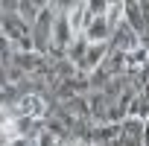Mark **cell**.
I'll return each mask as SVG.
<instances>
[{
    "label": "cell",
    "mask_w": 149,
    "mask_h": 146,
    "mask_svg": "<svg viewBox=\"0 0 149 146\" xmlns=\"http://www.w3.org/2000/svg\"><path fill=\"white\" fill-rule=\"evenodd\" d=\"M88 9H91V12H94V15H102V12H105V9H108V6H105V3H91V6H88Z\"/></svg>",
    "instance_id": "cell-16"
},
{
    "label": "cell",
    "mask_w": 149,
    "mask_h": 146,
    "mask_svg": "<svg viewBox=\"0 0 149 146\" xmlns=\"http://www.w3.org/2000/svg\"><path fill=\"white\" fill-rule=\"evenodd\" d=\"M132 47H137V38H134V32H132L126 24H120V26L114 29V53L129 56V53H132Z\"/></svg>",
    "instance_id": "cell-2"
},
{
    "label": "cell",
    "mask_w": 149,
    "mask_h": 146,
    "mask_svg": "<svg viewBox=\"0 0 149 146\" xmlns=\"http://www.w3.org/2000/svg\"><path fill=\"white\" fill-rule=\"evenodd\" d=\"M126 12H129V21L134 24V29L143 32V15H140V6H137V3H126Z\"/></svg>",
    "instance_id": "cell-9"
},
{
    "label": "cell",
    "mask_w": 149,
    "mask_h": 146,
    "mask_svg": "<svg viewBox=\"0 0 149 146\" xmlns=\"http://www.w3.org/2000/svg\"><path fill=\"white\" fill-rule=\"evenodd\" d=\"M18 67L44 73V61H41V56H35V53H21V56H18Z\"/></svg>",
    "instance_id": "cell-6"
},
{
    "label": "cell",
    "mask_w": 149,
    "mask_h": 146,
    "mask_svg": "<svg viewBox=\"0 0 149 146\" xmlns=\"http://www.w3.org/2000/svg\"><path fill=\"white\" fill-rule=\"evenodd\" d=\"M47 111V105H44V99L38 97V94H29V97H21L18 99V105L12 108V114L21 120V117H32V120H38L41 114Z\"/></svg>",
    "instance_id": "cell-1"
},
{
    "label": "cell",
    "mask_w": 149,
    "mask_h": 146,
    "mask_svg": "<svg viewBox=\"0 0 149 146\" xmlns=\"http://www.w3.org/2000/svg\"><path fill=\"white\" fill-rule=\"evenodd\" d=\"M61 140H64V137H56V134H50V131L41 134V146H61Z\"/></svg>",
    "instance_id": "cell-14"
},
{
    "label": "cell",
    "mask_w": 149,
    "mask_h": 146,
    "mask_svg": "<svg viewBox=\"0 0 149 146\" xmlns=\"http://www.w3.org/2000/svg\"><path fill=\"white\" fill-rule=\"evenodd\" d=\"M91 114H94V117H105V94H97V97H94Z\"/></svg>",
    "instance_id": "cell-12"
},
{
    "label": "cell",
    "mask_w": 149,
    "mask_h": 146,
    "mask_svg": "<svg viewBox=\"0 0 149 146\" xmlns=\"http://www.w3.org/2000/svg\"><path fill=\"white\" fill-rule=\"evenodd\" d=\"M6 129V114H0V131Z\"/></svg>",
    "instance_id": "cell-18"
},
{
    "label": "cell",
    "mask_w": 149,
    "mask_h": 146,
    "mask_svg": "<svg viewBox=\"0 0 149 146\" xmlns=\"http://www.w3.org/2000/svg\"><path fill=\"white\" fill-rule=\"evenodd\" d=\"M137 114H149V94H140V97L134 99V108H132V117H137Z\"/></svg>",
    "instance_id": "cell-10"
},
{
    "label": "cell",
    "mask_w": 149,
    "mask_h": 146,
    "mask_svg": "<svg viewBox=\"0 0 149 146\" xmlns=\"http://www.w3.org/2000/svg\"><path fill=\"white\" fill-rule=\"evenodd\" d=\"M6 47H9V41H6L3 32H0V56H6Z\"/></svg>",
    "instance_id": "cell-17"
},
{
    "label": "cell",
    "mask_w": 149,
    "mask_h": 146,
    "mask_svg": "<svg viewBox=\"0 0 149 146\" xmlns=\"http://www.w3.org/2000/svg\"><path fill=\"white\" fill-rule=\"evenodd\" d=\"M100 61H105V44H94V47L85 53V58H82V67H97Z\"/></svg>",
    "instance_id": "cell-5"
},
{
    "label": "cell",
    "mask_w": 149,
    "mask_h": 146,
    "mask_svg": "<svg viewBox=\"0 0 149 146\" xmlns=\"http://www.w3.org/2000/svg\"><path fill=\"white\" fill-rule=\"evenodd\" d=\"M3 29H6V32H9V35H12L15 41H24V38H26V26H24V24H21L18 18H12V15H9V18L3 21Z\"/></svg>",
    "instance_id": "cell-7"
},
{
    "label": "cell",
    "mask_w": 149,
    "mask_h": 146,
    "mask_svg": "<svg viewBox=\"0 0 149 146\" xmlns=\"http://www.w3.org/2000/svg\"><path fill=\"white\" fill-rule=\"evenodd\" d=\"M50 26H53V12H41L38 21H35V44L38 50H47V35H50Z\"/></svg>",
    "instance_id": "cell-3"
},
{
    "label": "cell",
    "mask_w": 149,
    "mask_h": 146,
    "mask_svg": "<svg viewBox=\"0 0 149 146\" xmlns=\"http://www.w3.org/2000/svg\"><path fill=\"white\" fill-rule=\"evenodd\" d=\"M18 9H21V18H24V21H29V24H32V21H38V18H35L38 6H35V3H18Z\"/></svg>",
    "instance_id": "cell-11"
},
{
    "label": "cell",
    "mask_w": 149,
    "mask_h": 146,
    "mask_svg": "<svg viewBox=\"0 0 149 146\" xmlns=\"http://www.w3.org/2000/svg\"><path fill=\"white\" fill-rule=\"evenodd\" d=\"M105 38H108V21H105V18L100 15V18H97V21L91 24V29H88V41H94V44L100 41V44H102Z\"/></svg>",
    "instance_id": "cell-4"
},
{
    "label": "cell",
    "mask_w": 149,
    "mask_h": 146,
    "mask_svg": "<svg viewBox=\"0 0 149 146\" xmlns=\"http://www.w3.org/2000/svg\"><path fill=\"white\" fill-rule=\"evenodd\" d=\"M56 32H58V35H56V41H58V44H67V38H70V26H67L64 21H58Z\"/></svg>",
    "instance_id": "cell-13"
},
{
    "label": "cell",
    "mask_w": 149,
    "mask_h": 146,
    "mask_svg": "<svg viewBox=\"0 0 149 146\" xmlns=\"http://www.w3.org/2000/svg\"><path fill=\"white\" fill-rule=\"evenodd\" d=\"M146 64H149V58H146V50H143V47H140V50H132V53L126 56V67H129V70H143Z\"/></svg>",
    "instance_id": "cell-8"
},
{
    "label": "cell",
    "mask_w": 149,
    "mask_h": 146,
    "mask_svg": "<svg viewBox=\"0 0 149 146\" xmlns=\"http://www.w3.org/2000/svg\"><path fill=\"white\" fill-rule=\"evenodd\" d=\"M70 58H73V61H76V58L82 61V58H85V41H79L76 47H73V50H70Z\"/></svg>",
    "instance_id": "cell-15"
}]
</instances>
